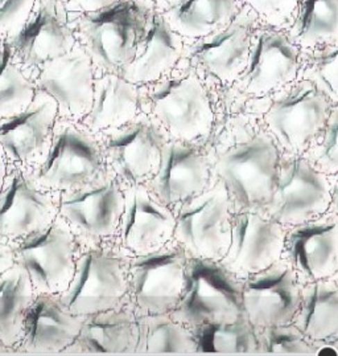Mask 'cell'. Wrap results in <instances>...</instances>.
Wrapping results in <instances>:
<instances>
[{
  "label": "cell",
  "mask_w": 338,
  "mask_h": 356,
  "mask_svg": "<svg viewBox=\"0 0 338 356\" xmlns=\"http://www.w3.org/2000/svg\"><path fill=\"white\" fill-rule=\"evenodd\" d=\"M214 154V178L228 188L235 211L260 209L269 204L282 152L262 127L234 142H209Z\"/></svg>",
  "instance_id": "2"
},
{
  "label": "cell",
  "mask_w": 338,
  "mask_h": 356,
  "mask_svg": "<svg viewBox=\"0 0 338 356\" xmlns=\"http://www.w3.org/2000/svg\"><path fill=\"white\" fill-rule=\"evenodd\" d=\"M262 127L282 154L304 155L323 130L333 104L304 77L270 95Z\"/></svg>",
  "instance_id": "6"
},
{
  "label": "cell",
  "mask_w": 338,
  "mask_h": 356,
  "mask_svg": "<svg viewBox=\"0 0 338 356\" xmlns=\"http://www.w3.org/2000/svg\"><path fill=\"white\" fill-rule=\"evenodd\" d=\"M58 216V192L47 191L31 172L10 163L0 193V240L15 244L48 227Z\"/></svg>",
  "instance_id": "15"
},
{
  "label": "cell",
  "mask_w": 338,
  "mask_h": 356,
  "mask_svg": "<svg viewBox=\"0 0 338 356\" xmlns=\"http://www.w3.org/2000/svg\"><path fill=\"white\" fill-rule=\"evenodd\" d=\"M171 315L189 329L244 316V280L221 261L189 257L185 288Z\"/></svg>",
  "instance_id": "7"
},
{
  "label": "cell",
  "mask_w": 338,
  "mask_h": 356,
  "mask_svg": "<svg viewBox=\"0 0 338 356\" xmlns=\"http://www.w3.org/2000/svg\"><path fill=\"white\" fill-rule=\"evenodd\" d=\"M124 208V187L114 175L76 190L58 192V216L80 245L115 240Z\"/></svg>",
  "instance_id": "13"
},
{
  "label": "cell",
  "mask_w": 338,
  "mask_h": 356,
  "mask_svg": "<svg viewBox=\"0 0 338 356\" xmlns=\"http://www.w3.org/2000/svg\"><path fill=\"white\" fill-rule=\"evenodd\" d=\"M8 165H10V162H8L4 151L0 147V193L3 191V187H4V181H6L7 171H8Z\"/></svg>",
  "instance_id": "45"
},
{
  "label": "cell",
  "mask_w": 338,
  "mask_h": 356,
  "mask_svg": "<svg viewBox=\"0 0 338 356\" xmlns=\"http://www.w3.org/2000/svg\"><path fill=\"white\" fill-rule=\"evenodd\" d=\"M12 245L16 262L26 269L36 294L60 296L69 288L80 244L61 216Z\"/></svg>",
  "instance_id": "10"
},
{
  "label": "cell",
  "mask_w": 338,
  "mask_h": 356,
  "mask_svg": "<svg viewBox=\"0 0 338 356\" xmlns=\"http://www.w3.org/2000/svg\"><path fill=\"white\" fill-rule=\"evenodd\" d=\"M140 104L168 139L209 143L216 133L218 114L206 77L185 60L159 81L140 86Z\"/></svg>",
  "instance_id": "1"
},
{
  "label": "cell",
  "mask_w": 338,
  "mask_h": 356,
  "mask_svg": "<svg viewBox=\"0 0 338 356\" xmlns=\"http://www.w3.org/2000/svg\"><path fill=\"white\" fill-rule=\"evenodd\" d=\"M254 35L251 17L238 13L214 33L187 42L184 60L205 77L230 88L246 69Z\"/></svg>",
  "instance_id": "18"
},
{
  "label": "cell",
  "mask_w": 338,
  "mask_h": 356,
  "mask_svg": "<svg viewBox=\"0 0 338 356\" xmlns=\"http://www.w3.org/2000/svg\"><path fill=\"white\" fill-rule=\"evenodd\" d=\"M175 209L165 206L146 184L124 188L122 219L114 243L130 256L156 252L174 241Z\"/></svg>",
  "instance_id": "20"
},
{
  "label": "cell",
  "mask_w": 338,
  "mask_h": 356,
  "mask_svg": "<svg viewBox=\"0 0 338 356\" xmlns=\"http://www.w3.org/2000/svg\"><path fill=\"white\" fill-rule=\"evenodd\" d=\"M29 172L41 188L52 192L76 190L110 174L98 137L67 118L57 120L47 156Z\"/></svg>",
  "instance_id": "5"
},
{
  "label": "cell",
  "mask_w": 338,
  "mask_h": 356,
  "mask_svg": "<svg viewBox=\"0 0 338 356\" xmlns=\"http://www.w3.org/2000/svg\"><path fill=\"white\" fill-rule=\"evenodd\" d=\"M153 6V8L159 13H168L169 10H172L174 7H176L177 4L181 1V0H149Z\"/></svg>",
  "instance_id": "44"
},
{
  "label": "cell",
  "mask_w": 338,
  "mask_h": 356,
  "mask_svg": "<svg viewBox=\"0 0 338 356\" xmlns=\"http://www.w3.org/2000/svg\"><path fill=\"white\" fill-rule=\"evenodd\" d=\"M58 120L57 102L39 90L27 109L0 120V147L10 163L28 171L40 165L51 147Z\"/></svg>",
  "instance_id": "23"
},
{
  "label": "cell",
  "mask_w": 338,
  "mask_h": 356,
  "mask_svg": "<svg viewBox=\"0 0 338 356\" xmlns=\"http://www.w3.org/2000/svg\"><path fill=\"white\" fill-rule=\"evenodd\" d=\"M300 0H246V3L263 16L269 23L282 24L287 22L295 10L298 11Z\"/></svg>",
  "instance_id": "40"
},
{
  "label": "cell",
  "mask_w": 338,
  "mask_h": 356,
  "mask_svg": "<svg viewBox=\"0 0 338 356\" xmlns=\"http://www.w3.org/2000/svg\"><path fill=\"white\" fill-rule=\"evenodd\" d=\"M335 280H336V281H337V284H338V274H337V275H336V277H335Z\"/></svg>",
  "instance_id": "47"
},
{
  "label": "cell",
  "mask_w": 338,
  "mask_h": 356,
  "mask_svg": "<svg viewBox=\"0 0 338 356\" xmlns=\"http://www.w3.org/2000/svg\"><path fill=\"white\" fill-rule=\"evenodd\" d=\"M7 42L20 67L33 77L45 63L67 54L78 40L64 0H36L24 27Z\"/></svg>",
  "instance_id": "16"
},
{
  "label": "cell",
  "mask_w": 338,
  "mask_h": 356,
  "mask_svg": "<svg viewBox=\"0 0 338 356\" xmlns=\"http://www.w3.org/2000/svg\"><path fill=\"white\" fill-rule=\"evenodd\" d=\"M139 321L131 302L85 316L77 339L64 354H135Z\"/></svg>",
  "instance_id": "27"
},
{
  "label": "cell",
  "mask_w": 338,
  "mask_h": 356,
  "mask_svg": "<svg viewBox=\"0 0 338 356\" xmlns=\"http://www.w3.org/2000/svg\"><path fill=\"white\" fill-rule=\"evenodd\" d=\"M319 171L329 178L338 175V105H333L323 130L304 154Z\"/></svg>",
  "instance_id": "38"
},
{
  "label": "cell",
  "mask_w": 338,
  "mask_h": 356,
  "mask_svg": "<svg viewBox=\"0 0 338 356\" xmlns=\"http://www.w3.org/2000/svg\"><path fill=\"white\" fill-rule=\"evenodd\" d=\"M330 208L329 211H332L335 215H337L338 218V175L330 178Z\"/></svg>",
  "instance_id": "43"
},
{
  "label": "cell",
  "mask_w": 338,
  "mask_h": 356,
  "mask_svg": "<svg viewBox=\"0 0 338 356\" xmlns=\"http://www.w3.org/2000/svg\"><path fill=\"white\" fill-rule=\"evenodd\" d=\"M257 354L316 355L317 348L294 323L255 329Z\"/></svg>",
  "instance_id": "36"
},
{
  "label": "cell",
  "mask_w": 338,
  "mask_h": 356,
  "mask_svg": "<svg viewBox=\"0 0 338 356\" xmlns=\"http://www.w3.org/2000/svg\"><path fill=\"white\" fill-rule=\"evenodd\" d=\"M153 10L149 0H119L108 8L70 19L77 40L96 69L121 73L133 61Z\"/></svg>",
  "instance_id": "3"
},
{
  "label": "cell",
  "mask_w": 338,
  "mask_h": 356,
  "mask_svg": "<svg viewBox=\"0 0 338 356\" xmlns=\"http://www.w3.org/2000/svg\"><path fill=\"white\" fill-rule=\"evenodd\" d=\"M96 137L101 142L108 172L123 187L147 184L156 174L168 140L159 124L146 113Z\"/></svg>",
  "instance_id": "9"
},
{
  "label": "cell",
  "mask_w": 338,
  "mask_h": 356,
  "mask_svg": "<svg viewBox=\"0 0 338 356\" xmlns=\"http://www.w3.org/2000/svg\"><path fill=\"white\" fill-rule=\"evenodd\" d=\"M292 323L316 348L338 334V284L326 278L304 284Z\"/></svg>",
  "instance_id": "29"
},
{
  "label": "cell",
  "mask_w": 338,
  "mask_h": 356,
  "mask_svg": "<svg viewBox=\"0 0 338 356\" xmlns=\"http://www.w3.org/2000/svg\"><path fill=\"white\" fill-rule=\"evenodd\" d=\"M96 73L92 57L77 42L67 54L45 63L32 79L57 102L58 118L81 122L93 104Z\"/></svg>",
  "instance_id": "19"
},
{
  "label": "cell",
  "mask_w": 338,
  "mask_h": 356,
  "mask_svg": "<svg viewBox=\"0 0 338 356\" xmlns=\"http://www.w3.org/2000/svg\"><path fill=\"white\" fill-rule=\"evenodd\" d=\"M85 316L73 314L58 294H37L28 310L16 354H64L80 334Z\"/></svg>",
  "instance_id": "25"
},
{
  "label": "cell",
  "mask_w": 338,
  "mask_h": 356,
  "mask_svg": "<svg viewBox=\"0 0 338 356\" xmlns=\"http://www.w3.org/2000/svg\"><path fill=\"white\" fill-rule=\"evenodd\" d=\"M36 296L26 269L17 262L0 274V343L14 354Z\"/></svg>",
  "instance_id": "30"
},
{
  "label": "cell",
  "mask_w": 338,
  "mask_h": 356,
  "mask_svg": "<svg viewBox=\"0 0 338 356\" xmlns=\"http://www.w3.org/2000/svg\"><path fill=\"white\" fill-rule=\"evenodd\" d=\"M139 341L135 354H198L194 331L171 313L137 316Z\"/></svg>",
  "instance_id": "32"
},
{
  "label": "cell",
  "mask_w": 338,
  "mask_h": 356,
  "mask_svg": "<svg viewBox=\"0 0 338 356\" xmlns=\"http://www.w3.org/2000/svg\"><path fill=\"white\" fill-rule=\"evenodd\" d=\"M189 256L177 243L131 256L130 302L137 316L171 313L185 288Z\"/></svg>",
  "instance_id": "11"
},
{
  "label": "cell",
  "mask_w": 338,
  "mask_h": 356,
  "mask_svg": "<svg viewBox=\"0 0 338 356\" xmlns=\"http://www.w3.org/2000/svg\"><path fill=\"white\" fill-rule=\"evenodd\" d=\"M140 113V86L119 73L98 70L92 108L80 124L96 136L134 120Z\"/></svg>",
  "instance_id": "28"
},
{
  "label": "cell",
  "mask_w": 338,
  "mask_h": 356,
  "mask_svg": "<svg viewBox=\"0 0 338 356\" xmlns=\"http://www.w3.org/2000/svg\"><path fill=\"white\" fill-rule=\"evenodd\" d=\"M337 337H338V334H337Z\"/></svg>",
  "instance_id": "48"
},
{
  "label": "cell",
  "mask_w": 338,
  "mask_h": 356,
  "mask_svg": "<svg viewBox=\"0 0 338 356\" xmlns=\"http://www.w3.org/2000/svg\"><path fill=\"white\" fill-rule=\"evenodd\" d=\"M303 69V77L311 80L333 105H338V44L314 49Z\"/></svg>",
  "instance_id": "37"
},
{
  "label": "cell",
  "mask_w": 338,
  "mask_h": 356,
  "mask_svg": "<svg viewBox=\"0 0 338 356\" xmlns=\"http://www.w3.org/2000/svg\"><path fill=\"white\" fill-rule=\"evenodd\" d=\"M16 264L14 245L0 240V274L7 272Z\"/></svg>",
  "instance_id": "42"
},
{
  "label": "cell",
  "mask_w": 338,
  "mask_h": 356,
  "mask_svg": "<svg viewBox=\"0 0 338 356\" xmlns=\"http://www.w3.org/2000/svg\"><path fill=\"white\" fill-rule=\"evenodd\" d=\"M7 353H14V351H11L10 348H7L6 346H3V344L0 343V354H7Z\"/></svg>",
  "instance_id": "46"
},
{
  "label": "cell",
  "mask_w": 338,
  "mask_h": 356,
  "mask_svg": "<svg viewBox=\"0 0 338 356\" xmlns=\"http://www.w3.org/2000/svg\"><path fill=\"white\" fill-rule=\"evenodd\" d=\"M117 1L119 0H64L70 16L95 13V11L108 8L110 6L115 4Z\"/></svg>",
  "instance_id": "41"
},
{
  "label": "cell",
  "mask_w": 338,
  "mask_h": 356,
  "mask_svg": "<svg viewBox=\"0 0 338 356\" xmlns=\"http://www.w3.org/2000/svg\"><path fill=\"white\" fill-rule=\"evenodd\" d=\"M214 154L210 143L168 139L160 165L146 184L162 203L176 209L214 181Z\"/></svg>",
  "instance_id": "14"
},
{
  "label": "cell",
  "mask_w": 338,
  "mask_h": 356,
  "mask_svg": "<svg viewBox=\"0 0 338 356\" xmlns=\"http://www.w3.org/2000/svg\"><path fill=\"white\" fill-rule=\"evenodd\" d=\"M338 38V0H300L292 40L307 48L332 44Z\"/></svg>",
  "instance_id": "33"
},
{
  "label": "cell",
  "mask_w": 338,
  "mask_h": 356,
  "mask_svg": "<svg viewBox=\"0 0 338 356\" xmlns=\"http://www.w3.org/2000/svg\"><path fill=\"white\" fill-rule=\"evenodd\" d=\"M304 61L298 44L275 31L254 35L248 63L233 86L244 96L263 98L300 79Z\"/></svg>",
  "instance_id": "21"
},
{
  "label": "cell",
  "mask_w": 338,
  "mask_h": 356,
  "mask_svg": "<svg viewBox=\"0 0 338 356\" xmlns=\"http://www.w3.org/2000/svg\"><path fill=\"white\" fill-rule=\"evenodd\" d=\"M36 0H0V39L15 36L35 7Z\"/></svg>",
  "instance_id": "39"
},
{
  "label": "cell",
  "mask_w": 338,
  "mask_h": 356,
  "mask_svg": "<svg viewBox=\"0 0 338 356\" xmlns=\"http://www.w3.org/2000/svg\"><path fill=\"white\" fill-rule=\"evenodd\" d=\"M131 256L114 241L80 245L74 277L58 297L73 314L89 316L130 302Z\"/></svg>",
  "instance_id": "4"
},
{
  "label": "cell",
  "mask_w": 338,
  "mask_h": 356,
  "mask_svg": "<svg viewBox=\"0 0 338 356\" xmlns=\"http://www.w3.org/2000/svg\"><path fill=\"white\" fill-rule=\"evenodd\" d=\"M285 228L260 209L235 211L230 247L222 265L244 280L283 259Z\"/></svg>",
  "instance_id": "17"
},
{
  "label": "cell",
  "mask_w": 338,
  "mask_h": 356,
  "mask_svg": "<svg viewBox=\"0 0 338 356\" xmlns=\"http://www.w3.org/2000/svg\"><path fill=\"white\" fill-rule=\"evenodd\" d=\"M239 0H181L164 16L187 42L228 26L238 15Z\"/></svg>",
  "instance_id": "31"
},
{
  "label": "cell",
  "mask_w": 338,
  "mask_h": 356,
  "mask_svg": "<svg viewBox=\"0 0 338 356\" xmlns=\"http://www.w3.org/2000/svg\"><path fill=\"white\" fill-rule=\"evenodd\" d=\"M330 200V178L305 155H280L273 192L264 208L270 218L285 228L294 227L326 213Z\"/></svg>",
  "instance_id": "12"
},
{
  "label": "cell",
  "mask_w": 338,
  "mask_h": 356,
  "mask_svg": "<svg viewBox=\"0 0 338 356\" xmlns=\"http://www.w3.org/2000/svg\"><path fill=\"white\" fill-rule=\"evenodd\" d=\"M303 282L282 259L244 280V312L255 327L292 323Z\"/></svg>",
  "instance_id": "22"
},
{
  "label": "cell",
  "mask_w": 338,
  "mask_h": 356,
  "mask_svg": "<svg viewBox=\"0 0 338 356\" xmlns=\"http://www.w3.org/2000/svg\"><path fill=\"white\" fill-rule=\"evenodd\" d=\"M283 259L303 284L338 274V218L332 211L285 231Z\"/></svg>",
  "instance_id": "24"
},
{
  "label": "cell",
  "mask_w": 338,
  "mask_h": 356,
  "mask_svg": "<svg viewBox=\"0 0 338 356\" xmlns=\"http://www.w3.org/2000/svg\"><path fill=\"white\" fill-rule=\"evenodd\" d=\"M187 40L162 13L153 10L133 61L119 74L139 86L159 81L181 64Z\"/></svg>",
  "instance_id": "26"
},
{
  "label": "cell",
  "mask_w": 338,
  "mask_h": 356,
  "mask_svg": "<svg viewBox=\"0 0 338 356\" xmlns=\"http://www.w3.org/2000/svg\"><path fill=\"white\" fill-rule=\"evenodd\" d=\"M174 241L189 257L221 261L230 247L235 208L225 184L214 179L205 191L175 209Z\"/></svg>",
  "instance_id": "8"
},
{
  "label": "cell",
  "mask_w": 338,
  "mask_h": 356,
  "mask_svg": "<svg viewBox=\"0 0 338 356\" xmlns=\"http://www.w3.org/2000/svg\"><path fill=\"white\" fill-rule=\"evenodd\" d=\"M37 86L20 67L6 39H0V120L27 109Z\"/></svg>",
  "instance_id": "35"
},
{
  "label": "cell",
  "mask_w": 338,
  "mask_h": 356,
  "mask_svg": "<svg viewBox=\"0 0 338 356\" xmlns=\"http://www.w3.org/2000/svg\"><path fill=\"white\" fill-rule=\"evenodd\" d=\"M198 354H257L255 327L246 315L194 330Z\"/></svg>",
  "instance_id": "34"
}]
</instances>
